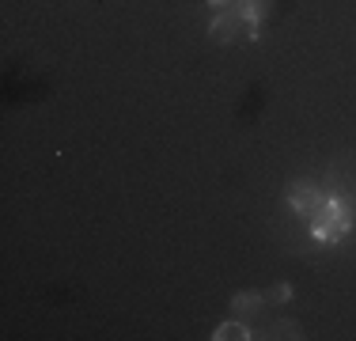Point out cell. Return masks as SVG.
<instances>
[{"instance_id": "cell-7", "label": "cell", "mask_w": 356, "mask_h": 341, "mask_svg": "<svg viewBox=\"0 0 356 341\" xmlns=\"http://www.w3.org/2000/svg\"><path fill=\"white\" fill-rule=\"evenodd\" d=\"M273 338H303V334H300V322H277V326H273Z\"/></svg>"}, {"instance_id": "cell-4", "label": "cell", "mask_w": 356, "mask_h": 341, "mask_svg": "<svg viewBox=\"0 0 356 341\" xmlns=\"http://www.w3.org/2000/svg\"><path fill=\"white\" fill-rule=\"evenodd\" d=\"M261 303H266V292H254V288H250V292H235V296H232L235 315H254Z\"/></svg>"}, {"instance_id": "cell-9", "label": "cell", "mask_w": 356, "mask_h": 341, "mask_svg": "<svg viewBox=\"0 0 356 341\" xmlns=\"http://www.w3.org/2000/svg\"><path fill=\"white\" fill-rule=\"evenodd\" d=\"M209 4H213V8H224V4H227V0H209Z\"/></svg>"}, {"instance_id": "cell-3", "label": "cell", "mask_w": 356, "mask_h": 341, "mask_svg": "<svg viewBox=\"0 0 356 341\" xmlns=\"http://www.w3.org/2000/svg\"><path fill=\"white\" fill-rule=\"evenodd\" d=\"M235 31H239V23H235V12H220L213 23H209V34H213L216 42H232Z\"/></svg>"}, {"instance_id": "cell-6", "label": "cell", "mask_w": 356, "mask_h": 341, "mask_svg": "<svg viewBox=\"0 0 356 341\" xmlns=\"http://www.w3.org/2000/svg\"><path fill=\"white\" fill-rule=\"evenodd\" d=\"M247 341L250 338V330L243 326V322H224V326H216V334H213V341Z\"/></svg>"}, {"instance_id": "cell-5", "label": "cell", "mask_w": 356, "mask_h": 341, "mask_svg": "<svg viewBox=\"0 0 356 341\" xmlns=\"http://www.w3.org/2000/svg\"><path fill=\"white\" fill-rule=\"evenodd\" d=\"M266 12H269V0H247V34L250 38H258V27H261V19H266Z\"/></svg>"}, {"instance_id": "cell-8", "label": "cell", "mask_w": 356, "mask_h": 341, "mask_svg": "<svg viewBox=\"0 0 356 341\" xmlns=\"http://www.w3.org/2000/svg\"><path fill=\"white\" fill-rule=\"evenodd\" d=\"M288 296H292V288H288V285H277L273 292L266 296V300H288Z\"/></svg>"}, {"instance_id": "cell-1", "label": "cell", "mask_w": 356, "mask_h": 341, "mask_svg": "<svg viewBox=\"0 0 356 341\" xmlns=\"http://www.w3.org/2000/svg\"><path fill=\"white\" fill-rule=\"evenodd\" d=\"M353 228V216L349 212H341V205L337 201H330L318 209V220H315V239H322V243H337L345 232Z\"/></svg>"}, {"instance_id": "cell-2", "label": "cell", "mask_w": 356, "mask_h": 341, "mask_svg": "<svg viewBox=\"0 0 356 341\" xmlns=\"http://www.w3.org/2000/svg\"><path fill=\"white\" fill-rule=\"evenodd\" d=\"M288 201H292V209L300 212V216H315L322 205H326V193L315 190V186H307V182H300V186L292 190V198H288Z\"/></svg>"}]
</instances>
